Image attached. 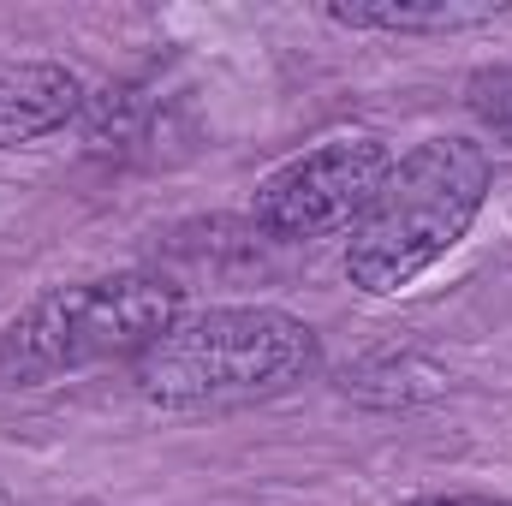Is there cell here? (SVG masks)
Returning <instances> with one entry per match:
<instances>
[{
    "label": "cell",
    "mask_w": 512,
    "mask_h": 506,
    "mask_svg": "<svg viewBox=\"0 0 512 506\" xmlns=\"http://www.w3.org/2000/svg\"><path fill=\"white\" fill-rule=\"evenodd\" d=\"M322 346L316 328L268 310V304H227L203 316H179L149 352L131 358V381L149 405L167 411H221L274 399L304 376H316Z\"/></svg>",
    "instance_id": "6da1fadb"
},
{
    "label": "cell",
    "mask_w": 512,
    "mask_h": 506,
    "mask_svg": "<svg viewBox=\"0 0 512 506\" xmlns=\"http://www.w3.org/2000/svg\"><path fill=\"white\" fill-rule=\"evenodd\" d=\"M489 185H495V161L483 143L471 137L417 143L405 161H393L382 197L352 227L346 280L370 298L405 292L471 233V221L489 203Z\"/></svg>",
    "instance_id": "7a4b0ae2"
},
{
    "label": "cell",
    "mask_w": 512,
    "mask_h": 506,
    "mask_svg": "<svg viewBox=\"0 0 512 506\" xmlns=\"http://www.w3.org/2000/svg\"><path fill=\"white\" fill-rule=\"evenodd\" d=\"M179 286L161 274H102L36 292L0 334V381L36 387L48 376L137 358L179 322Z\"/></svg>",
    "instance_id": "3957f363"
},
{
    "label": "cell",
    "mask_w": 512,
    "mask_h": 506,
    "mask_svg": "<svg viewBox=\"0 0 512 506\" xmlns=\"http://www.w3.org/2000/svg\"><path fill=\"white\" fill-rule=\"evenodd\" d=\"M387 173H393V149L382 137H340L322 143L298 161H286L280 173H268L256 185L251 221L268 239H328L346 233L370 215V203L382 197Z\"/></svg>",
    "instance_id": "277c9868"
},
{
    "label": "cell",
    "mask_w": 512,
    "mask_h": 506,
    "mask_svg": "<svg viewBox=\"0 0 512 506\" xmlns=\"http://www.w3.org/2000/svg\"><path fill=\"white\" fill-rule=\"evenodd\" d=\"M84 108V78L60 60H12L0 66V149L36 143Z\"/></svg>",
    "instance_id": "5b68a950"
},
{
    "label": "cell",
    "mask_w": 512,
    "mask_h": 506,
    "mask_svg": "<svg viewBox=\"0 0 512 506\" xmlns=\"http://www.w3.org/2000/svg\"><path fill=\"white\" fill-rule=\"evenodd\" d=\"M334 24H352V30H471V24H489L495 6H453V0H435V6H328Z\"/></svg>",
    "instance_id": "8992f818"
},
{
    "label": "cell",
    "mask_w": 512,
    "mask_h": 506,
    "mask_svg": "<svg viewBox=\"0 0 512 506\" xmlns=\"http://www.w3.org/2000/svg\"><path fill=\"white\" fill-rule=\"evenodd\" d=\"M477 108L489 114V126L512 137V78H483L477 84Z\"/></svg>",
    "instance_id": "52a82bcc"
},
{
    "label": "cell",
    "mask_w": 512,
    "mask_h": 506,
    "mask_svg": "<svg viewBox=\"0 0 512 506\" xmlns=\"http://www.w3.org/2000/svg\"><path fill=\"white\" fill-rule=\"evenodd\" d=\"M405 506H512V501H483V495H423V501H405Z\"/></svg>",
    "instance_id": "ba28073f"
}]
</instances>
